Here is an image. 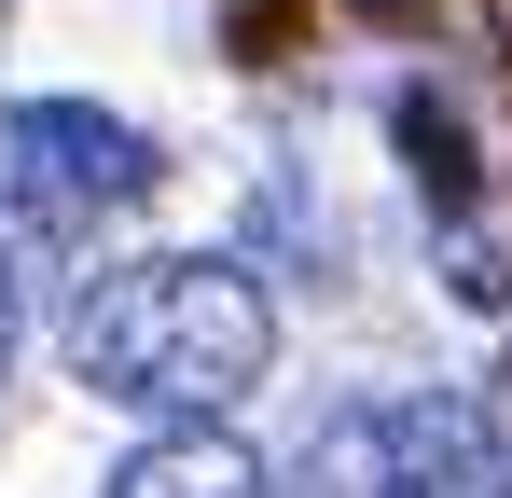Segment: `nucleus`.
<instances>
[{
  "instance_id": "f03ea898",
  "label": "nucleus",
  "mask_w": 512,
  "mask_h": 498,
  "mask_svg": "<svg viewBox=\"0 0 512 498\" xmlns=\"http://www.w3.org/2000/svg\"><path fill=\"white\" fill-rule=\"evenodd\" d=\"M277 498H512V429L471 388H388V402L319 415Z\"/></svg>"
},
{
  "instance_id": "0eeeda50",
  "label": "nucleus",
  "mask_w": 512,
  "mask_h": 498,
  "mask_svg": "<svg viewBox=\"0 0 512 498\" xmlns=\"http://www.w3.org/2000/svg\"><path fill=\"white\" fill-rule=\"evenodd\" d=\"M360 14H416V0H360Z\"/></svg>"
},
{
  "instance_id": "20e7f679",
  "label": "nucleus",
  "mask_w": 512,
  "mask_h": 498,
  "mask_svg": "<svg viewBox=\"0 0 512 498\" xmlns=\"http://www.w3.org/2000/svg\"><path fill=\"white\" fill-rule=\"evenodd\" d=\"M97 498H277V471H263V457L222 429V415H194V429H153V443H125Z\"/></svg>"
},
{
  "instance_id": "423d86ee",
  "label": "nucleus",
  "mask_w": 512,
  "mask_h": 498,
  "mask_svg": "<svg viewBox=\"0 0 512 498\" xmlns=\"http://www.w3.org/2000/svg\"><path fill=\"white\" fill-rule=\"evenodd\" d=\"M42 249H56V236L0 194V374H14V346H28V305H42Z\"/></svg>"
},
{
  "instance_id": "39448f33",
  "label": "nucleus",
  "mask_w": 512,
  "mask_h": 498,
  "mask_svg": "<svg viewBox=\"0 0 512 498\" xmlns=\"http://www.w3.org/2000/svg\"><path fill=\"white\" fill-rule=\"evenodd\" d=\"M388 125H402V153H416V180H429V208L457 222V208H471V139H457V111H443L429 83H402V111H388Z\"/></svg>"
},
{
  "instance_id": "f257e3e1",
  "label": "nucleus",
  "mask_w": 512,
  "mask_h": 498,
  "mask_svg": "<svg viewBox=\"0 0 512 498\" xmlns=\"http://www.w3.org/2000/svg\"><path fill=\"white\" fill-rule=\"evenodd\" d=\"M70 374L153 429L236 415L277 374V291L222 249H125L70 291Z\"/></svg>"
},
{
  "instance_id": "7ed1b4c3",
  "label": "nucleus",
  "mask_w": 512,
  "mask_h": 498,
  "mask_svg": "<svg viewBox=\"0 0 512 498\" xmlns=\"http://www.w3.org/2000/svg\"><path fill=\"white\" fill-rule=\"evenodd\" d=\"M167 180V139L97 111V97H14L0 111V194L56 236V222H97V208H139Z\"/></svg>"
}]
</instances>
